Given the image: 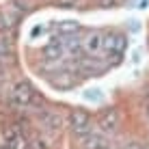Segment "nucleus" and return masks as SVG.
Returning <instances> with one entry per match:
<instances>
[{"label": "nucleus", "instance_id": "obj_3", "mask_svg": "<svg viewBox=\"0 0 149 149\" xmlns=\"http://www.w3.org/2000/svg\"><path fill=\"white\" fill-rule=\"evenodd\" d=\"M13 100L15 104H19L22 108H28V106H33L35 102V91L33 86L28 84V82H17L13 89Z\"/></svg>", "mask_w": 149, "mask_h": 149}, {"label": "nucleus", "instance_id": "obj_1", "mask_svg": "<svg viewBox=\"0 0 149 149\" xmlns=\"http://www.w3.org/2000/svg\"><path fill=\"white\" fill-rule=\"evenodd\" d=\"M67 123H69V127H71V132H74L76 138H86L93 132L91 130V115L84 108L71 110L69 117H67Z\"/></svg>", "mask_w": 149, "mask_h": 149}, {"label": "nucleus", "instance_id": "obj_10", "mask_svg": "<svg viewBox=\"0 0 149 149\" xmlns=\"http://www.w3.org/2000/svg\"><path fill=\"white\" fill-rule=\"evenodd\" d=\"M80 30V24L74 22V19H65V22H58V26H56V33L61 35V37H71V35H76Z\"/></svg>", "mask_w": 149, "mask_h": 149}, {"label": "nucleus", "instance_id": "obj_8", "mask_svg": "<svg viewBox=\"0 0 149 149\" xmlns=\"http://www.w3.org/2000/svg\"><path fill=\"white\" fill-rule=\"evenodd\" d=\"M39 117H41V123H43L48 130H61L63 119H61L58 112H54V110H43V112H39Z\"/></svg>", "mask_w": 149, "mask_h": 149}, {"label": "nucleus", "instance_id": "obj_4", "mask_svg": "<svg viewBox=\"0 0 149 149\" xmlns=\"http://www.w3.org/2000/svg\"><path fill=\"white\" fill-rule=\"evenodd\" d=\"M97 127L102 132H115L119 127V112L115 108H104L97 115Z\"/></svg>", "mask_w": 149, "mask_h": 149}, {"label": "nucleus", "instance_id": "obj_5", "mask_svg": "<svg viewBox=\"0 0 149 149\" xmlns=\"http://www.w3.org/2000/svg\"><path fill=\"white\" fill-rule=\"evenodd\" d=\"M104 50H108L112 54H121L125 50V35L121 33H108L104 37Z\"/></svg>", "mask_w": 149, "mask_h": 149}, {"label": "nucleus", "instance_id": "obj_7", "mask_svg": "<svg viewBox=\"0 0 149 149\" xmlns=\"http://www.w3.org/2000/svg\"><path fill=\"white\" fill-rule=\"evenodd\" d=\"M43 54H45V58H48V61H58V58H63V54H65L63 41H61L58 37L52 39V41L43 48Z\"/></svg>", "mask_w": 149, "mask_h": 149}, {"label": "nucleus", "instance_id": "obj_2", "mask_svg": "<svg viewBox=\"0 0 149 149\" xmlns=\"http://www.w3.org/2000/svg\"><path fill=\"white\" fill-rule=\"evenodd\" d=\"M4 149H28V143L17 125L4 130Z\"/></svg>", "mask_w": 149, "mask_h": 149}, {"label": "nucleus", "instance_id": "obj_11", "mask_svg": "<svg viewBox=\"0 0 149 149\" xmlns=\"http://www.w3.org/2000/svg\"><path fill=\"white\" fill-rule=\"evenodd\" d=\"M33 149H48V145H45L41 138H35L33 141Z\"/></svg>", "mask_w": 149, "mask_h": 149}, {"label": "nucleus", "instance_id": "obj_13", "mask_svg": "<svg viewBox=\"0 0 149 149\" xmlns=\"http://www.w3.org/2000/svg\"><path fill=\"white\" fill-rule=\"evenodd\" d=\"M147 117H149V102H147Z\"/></svg>", "mask_w": 149, "mask_h": 149}, {"label": "nucleus", "instance_id": "obj_6", "mask_svg": "<svg viewBox=\"0 0 149 149\" xmlns=\"http://www.w3.org/2000/svg\"><path fill=\"white\" fill-rule=\"evenodd\" d=\"M82 147L84 149H110L108 141L102 132H91L86 138H82Z\"/></svg>", "mask_w": 149, "mask_h": 149}, {"label": "nucleus", "instance_id": "obj_9", "mask_svg": "<svg viewBox=\"0 0 149 149\" xmlns=\"http://www.w3.org/2000/svg\"><path fill=\"white\" fill-rule=\"evenodd\" d=\"M84 48H86V52H100L102 48H104V37H102L100 33H91V35H86V39H84Z\"/></svg>", "mask_w": 149, "mask_h": 149}, {"label": "nucleus", "instance_id": "obj_12", "mask_svg": "<svg viewBox=\"0 0 149 149\" xmlns=\"http://www.w3.org/2000/svg\"><path fill=\"white\" fill-rule=\"evenodd\" d=\"M76 0H58V4H65V7H67V4H74Z\"/></svg>", "mask_w": 149, "mask_h": 149}, {"label": "nucleus", "instance_id": "obj_14", "mask_svg": "<svg viewBox=\"0 0 149 149\" xmlns=\"http://www.w3.org/2000/svg\"><path fill=\"white\" fill-rule=\"evenodd\" d=\"M110 149H112V147H110Z\"/></svg>", "mask_w": 149, "mask_h": 149}]
</instances>
